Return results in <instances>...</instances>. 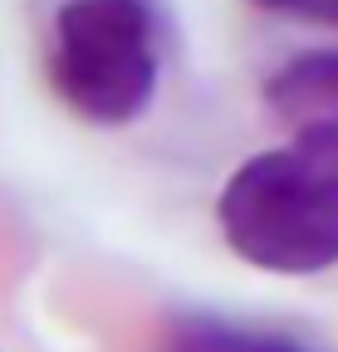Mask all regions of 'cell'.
Listing matches in <instances>:
<instances>
[{
  "instance_id": "2",
  "label": "cell",
  "mask_w": 338,
  "mask_h": 352,
  "mask_svg": "<svg viewBox=\"0 0 338 352\" xmlns=\"http://www.w3.org/2000/svg\"><path fill=\"white\" fill-rule=\"evenodd\" d=\"M157 0H59L50 30L54 94L98 127H123L157 94Z\"/></svg>"
},
{
  "instance_id": "4",
  "label": "cell",
  "mask_w": 338,
  "mask_h": 352,
  "mask_svg": "<svg viewBox=\"0 0 338 352\" xmlns=\"http://www.w3.org/2000/svg\"><path fill=\"white\" fill-rule=\"evenodd\" d=\"M157 352H309V347L270 328H245L226 318H187L162 338Z\"/></svg>"
},
{
  "instance_id": "3",
  "label": "cell",
  "mask_w": 338,
  "mask_h": 352,
  "mask_svg": "<svg viewBox=\"0 0 338 352\" xmlns=\"http://www.w3.org/2000/svg\"><path fill=\"white\" fill-rule=\"evenodd\" d=\"M265 103L294 132L338 127V50H309L284 59L265 78Z\"/></svg>"
},
{
  "instance_id": "1",
  "label": "cell",
  "mask_w": 338,
  "mask_h": 352,
  "mask_svg": "<svg viewBox=\"0 0 338 352\" xmlns=\"http://www.w3.org/2000/svg\"><path fill=\"white\" fill-rule=\"evenodd\" d=\"M226 245L270 274H324L338 264V127H304L255 152L221 186Z\"/></svg>"
},
{
  "instance_id": "5",
  "label": "cell",
  "mask_w": 338,
  "mask_h": 352,
  "mask_svg": "<svg viewBox=\"0 0 338 352\" xmlns=\"http://www.w3.org/2000/svg\"><path fill=\"white\" fill-rule=\"evenodd\" d=\"M270 15H289V20H309V25H333L338 30V0H250Z\"/></svg>"
}]
</instances>
